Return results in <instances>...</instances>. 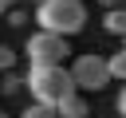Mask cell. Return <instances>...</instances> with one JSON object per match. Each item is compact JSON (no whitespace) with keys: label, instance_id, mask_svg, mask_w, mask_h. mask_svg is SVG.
<instances>
[{"label":"cell","instance_id":"obj_1","mask_svg":"<svg viewBox=\"0 0 126 118\" xmlns=\"http://www.w3.org/2000/svg\"><path fill=\"white\" fill-rule=\"evenodd\" d=\"M28 94L32 102H43V106H59L63 98L79 94L75 79H71V67H28Z\"/></svg>","mask_w":126,"mask_h":118},{"label":"cell","instance_id":"obj_2","mask_svg":"<svg viewBox=\"0 0 126 118\" xmlns=\"http://www.w3.org/2000/svg\"><path fill=\"white\" fill-rule=\"evenodd\" d=\"M35 24H39V31L75 35L87 24V4L83 0H39L35 4Z\"/></svg>","mask_w":126,"mask_h":118},{"label":"cell","instance_id":"obj_3","mask_svg":"<svg viewBox=\"0 0 126 118\" xmlns=\"http://www.w3.org/2000/svg\"><path fill=\"white\" fill-rule=\"evenodd\" d=\"M67 35H55V31H32L28 43H24V55H28V67H63L67 59Z\"/></svg>","mask_w":126,"mask_h":118},{"label":"cell","instance_id":"obj_4","mask_svg":"<svg viewBox=\"0 0 126 118\" xmlns=\"http://www.w3.org/2000/svg\"><path fill=\"white\" fill-rule=\"evenodd\" d=\"M71 79H75L79 94H87V90H102L106 83H114V75H110V63H106L102 55H94V51H83V55H75V63H71Z\"/></svg>","mask_w":126,"mask_h":118},{"label":"cell","instance_id":"obj_5","mask_svg":"<svg viewBox=\"0 0 126 118\" xmlns=\"http://www.w3.org/2000/svg\"><path fill=\"white\" fill-rule=\"evenodd\" d=\"M55 110H59V118H87V114H91V106H87V98H83V94H71V98H63Z\"/></svg>","mask_w":126,"mask_h":118},{"label":"cell","instance_id":"obj_6","mask_svg":"<svg viewBox=\"0 0 126 118\" xmlns=\"http://www.w3.org/2000/svg\"><path fill=\"white\" fill-rule=\"evenodd\" d=\"M102 28H106L110 35H122V39H126V8H106V12H102Z\"/></svg>","mask_w":126,"mask_h":118},{"label":"cell","instance_id":"obj_7","mask_svg":"<svg viewBox=\"0 0 126 118\" xmlns=\"http://www.w3.org/2000/svg\"><path fill=\"white\" fill-rule=\"evenodd\" d=\"M0 90H4V94H20V90H28V79L16 75V71H8V75L0 79Z\"/></svg>","mask_w":126,"mask_h":118},{"label":"cell","instance_id":"obj_8","mask_svg":"<svg viewBox=\"0 0 126 118\" xmlns=\"http://www.w3.org/2000/svg\"><path fill=\"white\" fill-rule=\"evenodd\" d=\"M20 118H59V110L55 106H43V102H32V106L20 110Z\"/></svg>","mask_w":126,"mask_h":118},{"label":"cell","instance_id":"obj_9","mask_svg":"<svg viewBox=\"0 0 126 118\" xmlns=\"http://www.w3.org/2000/svg\"><path fill=\"white\" fill-rule=\"evenodd\" d=\"M106 63H110V75H114V83H126V47H122V51H114Z\"/></svg>","mask_w":126,"mask_h":118},{"label":"cell","instance_id":"obj_10","mask_svg":"<svg viewBox=\"0 0 126 118\" xmlns=\"http://www.w3.org/2000/svg\"><path fill=\"white\" fill-rule=\"evenodd\" d=\"M12 67H16V51H12L8 43H0V75H8Z\"/></svg>","mask_w":126,"mask_h":118},{"label":"cell","instance_id":"obj_11","mask_svg":"<svg viewBox=\"0 0 126 118\" xmlns=\"http://www.w3.org/2000/svg\"><path fill=\"white\" fill-rule=\"evenodd\" d=\"M28 20H35V16H28L24 8H12V12H8V24H12V28H28Z\"/></svg>","mask_w":126,"mask_h":118},{"label":"cell","instance_id":"obj_12","mask_svg":"<svg viewBox=\"0 0 126 118\" xmlns=\"http://www.w3.org/2000/svg\"><path fill=\"white\" fill-rule=\"evenodd\" d=\"M114 110H118V118H126V83H122V90H118V98H114Z\"/></svg>","mask_w":126,"mask_h":118},{"label":"cell","instance_id":"obj_13","mask_svg":"<svg viewBox=\"0 0 126 118\" xmlns=\"http://www.w3.org/2000/svg\"><path fill=\"white\" fill-rule=\"evenodd\" d=\"M102 8H126V0H98Z\"/></svg>","mask_w":126,"mask_h":118},{"label":"cell","instance_id":"obj_14","mask_svg":"<svg viewBox=\"0 0 126 118\" xmlns=\"http://www.w3.org/2000/svg\"><path fill=\"white\" fill-rule=\"evenodd\" d=\"M8 12H12V4H8V0H0V20H8Z\"/></svg>","mask_w":126,"mask_h":118},{"label":"cell","instance_id":"obj_15","mask_svg":"<svg viewBox=\"0 0 126 118\" xmlns=\"http://www.w3.org/2000/svg\"><path fill=\"white\" fill-rule=\"evenodd\" d=\"M0 118H8V114H4V110H0Z\"/></svg>","mask_w":126,"mask_h":118},{"label":"cell","instance_id":"obj_16","mask_svg":"<svg viewBox=\"0 0 126 118\" xmlns=\"http://www.w3.org/2000/svg\"><path fill=\"white\" fill-rule=\"evenodd\" d=\"M0 79H4V75H0ZM0 94H4V90H0Z\"/></svg>","mask_w":126,"mask_h":118},{"label":"cell","instance_id":"obj_17","mask_svg":"<svg viewBox=\"0 0 126 118\" xmlns=\"http://www.w3.org/2000/svg\"><path fill=\"white\" fill-rule=\"evenodd\" d=\"M122 47H126V39H122Z\"/></svg>","mask_w":126,"mask_h":118}]
</instances>
